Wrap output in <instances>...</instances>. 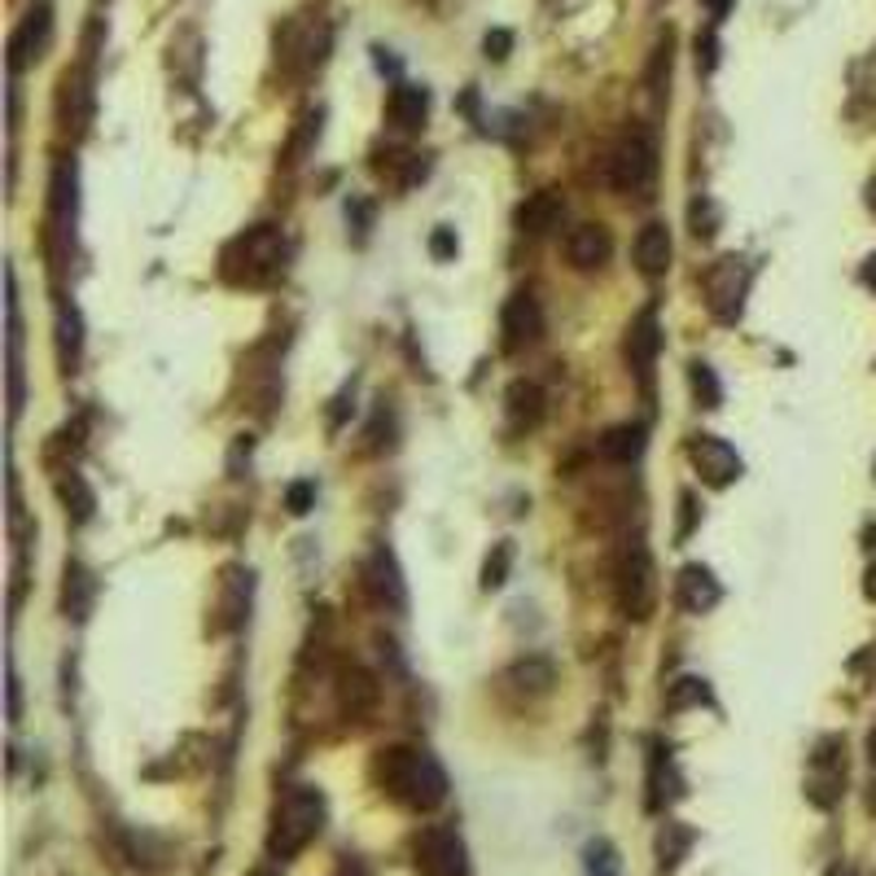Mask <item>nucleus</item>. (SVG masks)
Returning <instances> with one entry per match:
<instances>
[{
	"label": "nucleus",
	"instance_id": "1",
	"mask_svg": "<svg viewBox=\"0 0 876 876\" xmlns=\"http://www.w3.org/2000/svg\"><path fill=\"white\" fill-rule=\"evenodd\" d=\"M373 775L386 798H394L408 811H434L447 802V771L434 753L408 750V746H390L377 753Z\"/></svg>",
	"mask_w": 876,
	"mask_h": 876
},
{
	"label": "nucleus",
	"instance_id": "2",
	"mask_svg": "<svg viewBox=\"0 0 876 876\" xmlns=\"http://www.w3.org/2000/svg\"><path fill=\"white\" fill-rule=\"evenodd\" d=\"M325 824V798L316 789H289L272 815V833H267V855L272 859H294L298 851H307L316 842Z\"/></svg>",
	"mask_w": 876,
	"mask_h": 876
},
{
	"label": "nucleus",
	"instance_id": "3",
	"mask_svg": "<svg viewBox=\"0 0 876 876\" xmlns=\"http://www.w3.org/2000/svg\"><path fill=\"white\" fill-rule=\"evenodd\" d=\"M614 601L631 623H644L657 605V579H653V557L640 539H626L614 566Z\"/></svg>",
	"mask_w": 876,
	"mask_h": 876
},
{
	"label": "nucleus",
	"instance_id": "4",
	"mask_svg": "<svg viewBox=\"0 0 876 876\" xmlns=\"http://www.w3.org/2000/svg\"><path fill=\"white\" fill-rule=\"evenodd\" d=\"M285 267V242L276 229L258 224L246 229L229 251H224V276L229 281H246V285H263Z\"/></svg>",
	"mask_w": 876,
	"mask_h": 876
},
{
	"label": "nucleus",
	"instance_id": "5",
	"mask_svg": "<svg viewBox=\"0 0 876 876\" xmlns=\"http://www.w3.org/2000/svg\"><path fill=\"white\" fill-rule=\"evenodd\" d=\"M657 176V145L644 127H626L614 140V149L605 154V180L619 193H644Z\"/></svg>",
	"mask_w": 876,
	"mask_h": 876
},
{
	"label": "nucleus",
	"instance_id": "6",
	"mask_svg": "<svg viewBox=\"0 0 876 876\" xmlns=\"http://www.w3.org/2000/svg\"><path fill=\"white\" fill-rule=\"evenodd\" d=\"M746 294H750V263L737 258V254H724L710 263L706 272V307L715 320L724 325H737L741 312H746Z\"/></svg>",
	"mask_w": 876,
	"mask_h": 876
},
{
	"label": "nucleus",
	"instance_id": "7",
	"mask_svg": "<svg viewBox=\"0 0 876 876\" xmlns=\"http://www.w3.org/2000/svg\"><path fill=\"white\" fill-rule=\"evenodd\" d=\"M412 868L421 876H469L465 842L452 828H425L412 846Z\"/></svg>",
	"mask_w": 876,
	"mask_h": 876
},
{
	"label": "nucleus",
	"instance_id": "8",
	"mask_svg": "<svg viewBox=\"0 0 876 876\" xmlns=\"http://www.w3.org/2000/svg\"><path fill=\"white\" fill-rule=\"evenodd\" d=\"M539 338H543V307L530 289H517L500 312V347L508 356H517V351H530Z\"/></svg>",
	"mask_w": 876,
	"mask_h": 876
},
{
	"label": "nucleus",
	"instance_id": "9",
	"mask_svg": "<svg viewBox=\"0 0 876 876\" xmlns=\"http://www.w3.org/2000/svg\"><path fill=\"white\" fill-rule=\"evenodd\" d=\"M49 40H53V13H49V4L27 9L22 22H18L13 35H9V71L22 75L27 66H35V62L49 53Z\"/></svg>",
	"mask_w": 876,
	"mask_h": 876
},
{
	"label": "nucleus",
	"instance_id": "10",
	"mask_svg": "<svg viewBox=\"0 0 876 876\" xmlns=\"http://www.w3.org/2000/svg\"><path fill=\"white\" fill-rule=\"evenodd\" d=\"M688 461H693V469L701 474V483H710V487H732V483L741 478V456H737V447H728V443L715 439V434H697V439L688 443Z\"/></svg>",
	"mask_w": 876,
	"mask_h": 876
},
{
	"label": "nucleus",
	"instance_id": "11",
	"mask_svg": "<svg viewBox=\"0 0 876 876\" xmlns=\"http://www.w3.org/2000/svg\"><path fill=\"white\" fill-rule=\"evenodd\" d=\"M623 351H626V365H631V373L648 386V373H653V365H657V351H662V325H657V312H653V307H644V312L631 320Z\"/></svg>",
	"mask_w": 876,
	"mask_h": 876
},
{
	"label": "nucleus",
	"instance_id": "12",
	"mask_svg": "<svg viewBox=\"0 0 876 876\" xmlns=\"http://www.w3.org/2000/svg\"><path fill=\"white\" fill-rule=\"evenodd\" d=\"M719 597H724V588H719V579H715L706 566H684V570H679V579H675V601H679L684 614H710V610L719 605Z\"/></svg>",
	"mask_w": 876,
	"mask_h": 876
},
{
	"label": "nucleus",
	"instance_id": "13",
	"mask_svg": "<svg viewBox=\"0 0 876 876\" xmlns=\"http://www.w3.org/2000/svg\"><path fill=\"white\" fill-rule=\"evenodd\" d=\"M610 254H614V238H610L605 224H579V229H570V238H566V258H570V267L597 272Z\"/></svg>",
	"mask_w": 876,
	"mask_h": 876
},
{
	"label": "nucleus",
	"instance_id": "14",
	"mask_svg": "<svg viewBox=\"0 0 876 876\" xmlns=\"http://www.w3.org/2000/svg\"><path fill=\"white\" fill-rule=\"evenodd\" d=\"M561 215H566V198L557 189H539L517 207V229L530 233V238H543L561 224Z\"/></svg>",
	"mask_w": 876,
	"mask_h": 876
},
{
	"label": "nucleus",
	"instance_id": "15",
	"mask_svg": "<svg viewBox=\"0 0 876 876\" xmlns=\"http://www.w3.org/2000/svg\"><path fill=\"white\" fill-rule=\"evenodd\" d=\"M671 229L666 224H644L640 238H635V263L644 276H666L671 272Z\"/></svg>",
	"mask_w": 876,
	"mask_h": 876
},
{
	"label": "nucleus",
	"instance_id": "16",
	"mask_svg": "<svg viewBox=\"0 0 876 876\" xmlns=\"http://www.w3.org/2000/svg\"><path fill=\"white\" fill-rule=\"evenodd\" d=\"M386 115H390L394 127L416 131V127H425V119H430V93L416 88V84H399L390 93V102H386Z\"/></svg>",
	"mask_w": 876,
	"mask_h": 876
},
{
	"label": "nucleus",
	"instance_id": "17",
	"mask_svg": "<svg viewBox=\"0 0 876 876\" xmlns=\"http://www.w3.org/2000/svg\"><path fill=\"white\" fill-rule=\"evenodd\" d=\"M504 408H508L513 430H535L543 421V390L535 381H513L504 394Z\"/></svg>",
	"mask_w": 876,
	"mask_h": 876
},
{
	"label": "nucleus",
	"instance_id": "18",
	"mask_svg": "<svg viewBox=\"0 0 876 876\" xmlns=\"http://www.w3.org/2000/svg\"><path fill=\"white\" fill-rule=\"evenodd\" d=\"M369 592L377 597V605H390V610H403L408 605L403 583H399V570H394V557L386 548L369 561Z\"/></svg>",
	"mask_w": 876,
	"mask_h": 876
},
{
	"label": "nucleus",
	"instance_id": "19",
	"mask_svg": "<svg viewBox=\"0 0 876 876\" xmlns=\"http://www.w3.org/2000/svg\"><path fill=\"white\" fill-rule=\"evenodd\" d=\"M644 425L640 421H631V425H614V430H605L601 434V456L605 461H614V465H631V461H640L644 456Z\"/></svg>",
	"mask_w": 876,
	"mask_h": 876
},
{
	"label": "nucleus",
	"instance_id": "20",
	"mask_svg": "<svg viewBox=\"0 0 876 876\" xmlns=\"http://www.w3.org/2000/svg\"><path fill=\"white\" fill-rule=\"evenodd\" d=\"M80 329H84V325H80L75 303H62V307H57V356H62V369H66V373H75L80 351H84V334H80Z\"/></svg>",
	"mask_w": 876,
	"mask_h": 876
},
{
	"label": "nucleus",
	"instance_id": "21",
	"mask_svg": "<svg viewBox=\"0 0 876 876\" xmlns=\"http://www.w3.org/2000/svg\"><path fill=\"white\" fill-rule=\"evenodd\" d=\"M53 224L57 233H71L75 224V162H57L53 171Z\"/></svg>",
	"mask_w": 876,
	"mask_h": 876
},
{
	"label": "nucleus",
	"instance_id": "22",
	"mask_svg": "<svg viewBox=\"0 0 876 876\" xmlns=\"http://www.w3.org/2000/svg\"><path fill=\"white\" fill-rule=\"evenodd\" d=\"M508 684H517V693H530V697H543L552 684H557V666L543 662V657H526L508 671Z\"/></svg>",
	"mask_w": 876,
	"mask_h": 876
},
{
	"label": "nucleus",
	"instance_id": "23",
	"mask_svg": "<svg viewBox=\"0 0 876 876\" xmlns=\"http://www.w3.org/2000/svg\"><path fill=\"white\" fill-rule=\"evenodd\" d=\"M377 701V684L365 675V671H347L342 675V706L351 710V715H369Z\"/></svg>",
	"mask_w": 876,
	"mask_h": 876
},
{
	"label": "nucleus",
	"instance_id": "24",
	"mask_svg": "<svg viewBox=\"0 0 876 876\" xmlns=\"http://www.w3.org/2000/svg\"><path fill=\"white\" fill-rule=\"evenodd\" d=\"M57 496H62L66 513H71L75 521H88V517H93V504L97 500H93V492L84 487V478H80V474H71V469H66V478L57 483Z\"/></svg>",
	"mask_w": 876,
	"mask_h": 876
},
{
	"label": "nucleus",
	"instance_id": "25",
	"mask_svg": "<svg viewBox=\"0 0 876 876\" xmlns=\"http://www.w3.org/2000/svg\"><path fill=\"white\" fill-rule=\"evenodd\" d=\"M508 570H513V543L500 539V543H492V552H487V561H483V588H487V592L504 588Z\"/></svg>",
	"mask_w": 876,
	"mask_h": 876
},
{
	"label": "nucleus",
	"instance_id": "26",
	"mask_svg": "<svg viewBox=\"0 0 876 876\" xmlns=\"http://www.w3.org/2000/svg\"><path fill=\"white\" fill-rule=\"evenodd\" d=\"M671 49H675V35L666 31L662 40H657V49H653V66H648V93L662 102V93H666V84H671Z\"/></svg>",
	"mask_w": 876,
	"mask_h": 876
},
{
	"label": "nucleus",
	"instance_id": "27",
	"mask_svg": "<svg viewBox=\"0 0 876 876\" xmlns=\"http://www.w3.org/2000/svg\"><path fill=\"white\" fill-rule=\"evenodd\" d=\"M693 846V833L684 828V824H666L662 833H657V855H662V868H675L679 859H684V851Z\"/></svg>",
	"mask_w": 876,
	"mask_h": 876
},
{
	"label": "nucleus",
	"instance_id": "28",
	"mask_svg": "<svg viewBox=\"0 0 876 876\" xmlns=\"http://www.w3.org/2000/svg\"><path fill=\"white\" fill-rule=\"evenodd\" d=\"M688 381H693V394H697V403H701V408H719L724 390H719V377H715L710 365L693 360V365H688Z\"/></svg>",
	"mask_w": 876,
	"mask_h": 876
},
{
	"label": "nucleus",
	"instance_id": "29",
	"mask_svg": "<svg viewBox=\"0 0 876 876\" xmlns=\"http://www.w3.org/2000/svg\"><path fill=\"white\" fill-rule=\"evenodd\" d=\"M88 574H84V566H66V614L71 619H84L88 614Z\"/></svg>",
	"mask_w": 876,
	"mask_h": 876
},
{
	"label": "nucleus",
	"instance_id": "30",
	"mask_svg": "<svg viewBox=\"0 0 876 876\" xmlns=\"http://www.w3.org/2000/svg\"><path fill=\"white\" fill-rule=\"evenodd\" d=\"M706 697H710L706 679H697V675H684V679H675V684H671V697H666V706H671V710H684V706H701Z\"/></svg>",
	"mask_w": 876,
	"mask_h": 876
},
{
	"label": "nucleus",
	"instance_id": "31",
	"mask_svg": "<svg viewBox=\"0 0 876 876\" xmlns=\"http://www.w3.org/2000/svg\"><path fill=\"white\" fill-rule=\"evenodd\" d=\"M583 855H588V876H619V855L610 842H592Z\"/></svg>",
	"mask_w": 876,
	"mask_h": 876
},
{
	"label": "nucleus",
	"instance_id": "32",
	"mask_svg": "<svg viewBox=\"0 0 876 876\" xmlns=\"http://www.w3.org/2000/svg\"><path fill=\"white\" fill-rule=\"evenodd\" d=\"M715 66H719V35L706 31V35H697V71L710 75Z\"/></svg>",
	"mask_w": 876,
	"mask_h": 876
},
{
	"label": "nucleus",
	"instance_id": "33",
	"mask_svg": "<svg viewBox=\"0 0 876 876\" xmlns=\"http://www.w3.org/2000/svg\"><path fill=\"white\" fill-rule=\"evenodd\" d=\"M312 504H316V487H312V483H294V487L285 492V508H289L294 517L312 513Z\"/></svg>",
	"mask_w": 876,
	"mask_h": 876
},
{
	"label": "nucleus",
	"instance_id": "34",
	"mask_svg": "<svg viewBox=\"0 0 876 876\" xmlns=\"http://www.w3.org/2000/svg\"><path fill=\"white\" fill-rule=\"evenodd\" d=\"M456 251H461L456 233H452V229H434V238H430V254H434L439 263H447V258H456Z\"/></svg>",
	"mask_w": 876,
	"mask_h": 876
},
{
	"label": "nucleus",
	"instance_id": "35",
	"mask_svg": "<svg viewBox=\"0 0 876 876\" xmlns=\"http://www.w3.org/2000/svg\"><path fill=\"white\" fill-rule=\"evenodd\" d=\"M693 233L697 238H710L715 233V207L701 198V202H693Z\"/></svg>",
	"mask_w": 876,
	"mask_h": 876
},
{
	"label": "nucleus",
	"instance_id": "36",
	"mask_svg": "<svg viewBox=\"0 0 876 876\" xmlns=\"http://www.w3.org/2000/svg\"><path fill=\"white\" fill-rule=\"evenodd\" d=\"M483 49H487V57H496V62H504L508 57V49H513V35L508 31H487V40H483Z\"/></svg>",
	"mask_w": 876,
	"mask_h": 876
},
{
	"label": "nucleus",
	"instance_id": "37",
	"mask_svg": "<svg viewBox=\"0 0 876 876\" xmlns=\"http://www.w3.org/2000/svg\"><path fill=\"white\" fill-rule=\"evenodd\" d=\"M701 4L710 9V18H715V22H724V18H728V9H732V0H701Z\"/></svg>",
	"mask_w": 876,
	"mask_h": 876
},
{
	"label": "nucleus",
	"instance_id": "38",
	"mask_svg": "<svg viewBox=\"0 0 876 876\" xmlns=\"http://www.w3.org/2000/svg\"><path fill=\"white\" fill-rule=\"evenodd\" d=\"M9 719L18 724V679L9 675Z\"/></svg>",
	"mask_w": 876,
	"mask_h": 876
},
{
	"label": "nucleus",
	"instance_id": "39",
	"mask_svg": "<svg viewBox=\"0 0 876 876\" xmlns=\"http://www.w3.org/2000/svg\"><path fill=\"white\" fill-rule=\"evenodd\" d=\"M864 281H868V285H876V254L868 258V267H864Z\"/></svg>",
	"mask_w": 876,
	"mask_h": 876
},
{
	"label": "nucleus",
	"instance_id": "40",
	"mask_svg": "<svg viewBox=\"0 0 876 876\" xmlns=\"http://www.w3.org/2000/svg\"><path fill=\"white\" fill-rule=\"evenodd\" d=\"M868 597H873V601H876V566H873V570H868Z\"/></svg>",
	"mask_w": 876,
	"mask_h": 876
}]
</instances>
